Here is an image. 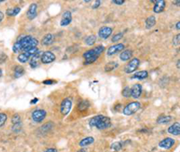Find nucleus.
Segmentation results:
<instances>
[{
    "instance_id": "f257e3e1",
    "label": "nucleus",
    "mask_w": 180,
    "mask_h": 152,
    "mask_svg": "<svg viewBox=\"0 0 180 152\" xmlns=\"http://www.w3.org/2000/svg\"><path fill=\"white\" fill-rule=\"evenodd\" d=\"M32 39V36L30 35H22L20 36L17 41L15 42V44L13 45V52L14 53H18L21 50H23V49L25 47V45Z\"/></svg>"
},
{
    "instance_id": "f03ea898",
    "label": "nucleus",
    "mask_w": 180,
    "mask_h": 152,
    "mask_svg": "<svg viewBox=\"0 0 180 152\" xmlns=\"http://www.w3.org/2000/svg\"><path fill=\"white\" fill-rule=\"evenodd\" d=\"M142 107V104L140 102H131L128 104L126 106H124L122 110V114L126 116H130L134 114L136 112H138Z\"/></svg>"
},
{
    "instance_id": "7ed1b4c3",
    "label": "nucleus",
    "mask_w": 180,
    "mask_h": 152,
    "mask_svg": "<svg viewBox=\"0 0 180 152\" xmlns=\"http://www.w3.org/2000/svg\"><path fill=\"white\" fill-rule=\"evenodd\" d=\"M104 50H105V47L104 46H102V45L97 46V47H95V48H93L91 49L86 50V52L83 54V58L85 60H86V59H88L90 57H94V56L99 57V55L104 52Z\"/></svg>"
},
{
    "instance_id": "20e7f679",
    "label": "nucleus",
    "mask_w": 180,
    "mask_h": 152,
    "mask_svg": "<svg viewBox=\"0 0 180 152\" xmlns=\"http://www.w3.org/2000/svg\"><path fill=\"white\" fill-rule=\"evenodd\" d=\"M111 126V119L107 116H104L99 114L98 121L96 124V128L98 130H105Z\"/></svg>"
},
{
    "instance_id": "39448f33",
    "label": "nucleus",
    "mask_w": 180,
    "mask_h": 152,
    "mask_svg": "<svg viewBox=\"0 0 180 152\" xmlns=\"http://www.w3.org/2000/svg\"><path fill=\"white\" fill-rule=\"evenodd\" d=\"M71 108H72V101L70 98H65L63 99V101L60 104V114H63V115H67L70 113L71 111Z\"/></svg>"
},
{
    "instance_id": "423d86ee",
    "label": "nucleus",
    "mask_w": 180,
    "mask_h": 152,
    "mask_svg": "<svg viewBox=\"0 0 180 152\" xmlns=\"http://www.w3.org/2000/svg\"><path fill=\"white\" fill-rule=\"evenodd\" d=\"M140 66V60L137 58H133L129 61V63L124 67V72L127 74H131L134 72Z\"/></svg>"
},
{
    "instance_id": "0eeeda50",
    "label": "nucleus",
    "mask_w": 180,
    "mask_h": 152,
    "mask_svg": "<svg viewBox=\"0 0 180 152\" xmlns=\"http://www.w3.org/2000/svg\"><path fill=\"white\" fill-rule=\"evenodd\" d=\"M46 116H47V112L43 109H37L32 113V119L35 122H42Z\"/></svg>"
},
{
    "instance_id": "6e6552de",
    "label": "nucleus",
    "mask_w": 180,
    "mask_h": 152,
    "mask_svg": "<svg viewBox=\"0 0 180 152\" xmlns=\"http://www.w3.org/2000/svg\"><path fill=\"white\" fill-rule=\"evenodd\" d=\"M124 49H125V46L122 43L114 44V45H113V46H111V47H109L107 49L106 54H107V56L111 57V56H114L116 53H119L120 52H122V50H124Z\"/></svg>"
},
{
    "instance_id": "1a4fd4ad",
    "label": "nucleus",
    "mask_w": 180,
    "mask_h": 152,
    "mask_svg": "<svg viewBox=\"0 0 180 152\" xmlns=\"http://www.w3.org/2000/svg\"><path fill=\"white\" fill-rule=\"evenodd\" d=\"M56 60V56L52 52H45L41 54V62L42 64H51Z\"/></svg>"
},
{
    "instance_id": "9d476101",
    "label": "nucleus",
    "mask_w": 180,
    "mask_h": 152,
    "mask_svg": "<svg viewBox=\"0 0 180 152\" xmlns=\"http://www.w3.org/2000/svg\"><path fill=\"white\" fill-rule=\"evenodd\" d=\"M113 28L112 27H109V26H103L99 29L98 31V36L103 39V40H106L108 39L112 33H113Z\"/></svg>"
},
{
    "instance_id": "9b49d317",
    "label": "nucleus",
    "mask_w": 180,
    "mask_h": 152,
    "mask_svg": "<svg viewBox=\"0 0 180 152\" xmlns=\"http://www.w3.org/2000/svg\"><path fill=\"white\" fill-rule=\"evenodd\" d=\"M176 143V140L172 138H165L164 139H162L159 143V146L161 148L164 149H170Z\"/></svg>"
},
{
    "instance_id": "f8f14e48",
    "label": "nucleus",
    "mask_w": 180,
    "mask_h": 152,
    "mask_svg": "<svg viewBox=\"0 0 180 152\" xmlns=\"http://www.w3.org/2000/svg\"><path fill=\"white\" fill-rule=\"evenodd\" d=\"M142 93V86L141 84H135L131 89V96L133 98H139Z\"/></svg>"
},
{
    "instance_id": "ddd939ff",
    "label": "nucleus",
    "mask_w": 180,
    "mask_h": 152,
    "mask_svg": "<svg viewBox=\"0 0 180 152\" xmlns=\"http://www.w3.org/2000/svg\"><path fill=\"white\" fill-rule=\"evenodd\" d=\"M72 21V15H71V13L70 11H65L63 12L62 14V19L60 21V26L64 27V26H67L69 25Z\"/></svg>"
},
{
    "instance_id": "4468645a",
    "label": "nucleus",
    "mask_w": 180,
    "mask_h": 152,
    "mask_svg": "<svg viewBox=\"0 0 180 152\" xmlns=\"http://www.w3.org/2000/svg\"><path fill=\"white\" fill-rule=\"evenodd\" d=\"M41 54H42V53H41V52H37L35 55H33V56L31 58V60H30V66H31V68L35 69V68H37V67L40 66V64L41 63Z\"/></svg>"
},
{
    "instance_id": "2eb2a0df",
    "label": "nucleus",
    "mask_w": 180,
    "mask_h": 152,
    "mask_svg": "<svg viewBox=\"0 0 180 152\" xmlns=\"http://www.w3.org/2000/svg\"><path fill=\"white\" fill-rule=\"evenodd\" d=\"M165 7H166V2L164 0H157L153 7V11L155 14H160L164 11Z\"/></svg>"
},
{
    "instance_id": "dca6fc26",
    "label": "nucleus",
    "mask_w": 180,
    "mask_h": 152,
    "mask_svg": "<svg viewBox=\"0 0 180 152\" xmlns=\"http://www.w3.org/2000/svg\"><path fill=\"white\" fill-rule=\"evenodd\" d=\"M26 15H27V18L29 20H33L36 15H37V5L35 3L32 4L28 10H27V13H26Z\"/></svg>"
},
{
    "instance_id": "f3484780",
    "label": "nucleus",
    "mask_w": 180,
    "mask_h": 152,
    "mask_svg": "<svg viewBox=\"0 0 180 152\" xmlns=\"http://www.w3.org/2000/svg\"><path fill=\"white\" fill-rule=\"evenodd\" d=\"M168 133L175 135V136H179L180 134V123L179 122H175L172 125L169 126V128L167 129Z\"/></svg>"
},
{
    "instance_id": "a211bd4d",
    "label": "nucleus",
    "mask_w": 180,
    "mask_h": 152,
    "mask_svg": "<svg viewBox=\"0 0 180 152\" xmlns=\"http://www.w3.org/2000/svg\"><path fill=\"white\" fill-rule=\"evenodd\" d=\"M53 41H54V37H53V34L52 33H47L46 35H44L43 38L41 39V45L43 46H49L51 44L53 43Z\"/></svg>"
},
{
    "instance_id": "6ab92c4d",
    "label": "nucleus",
    "mask_w": 180,
    "mask_h": 152,
    "mask_svg": "<svg viewBox=\"0 0 180 152\" xmlns=\"http://www.w3.org/2000/svg\"><path fill=\"white\" fill-rule=\"evenodd\" d=\"M120 60L122 61H128L132 58V52L130 49H124L120 54Z\"/></svg>"
},
{
    "instance_id": "aec40b11",
    "label": "nucleus",
    "mask_w": 180,
    "mask_h": 152,
    "mask_svg": "<svg viewBox=\"0 0 180 152\" xmlns=\"http://www.w3.org/2000/svg\"><path fill=\"white\" fill-rule=\"evenodd\" d=\"M149 77V72L147 70H141L139 72H136L135 74H133V76L131 77L132 79H139V80H142L145 79Z\"/></svg>"
},
{
    "instance_id": "412c9836",
    "label": "nucleus",
    "mask_w": 180,
    "mask_h": 152,
    "mask_svg": "<svg viewBox=\"0 0 180 152\" xmlns=\"http://www.w3.org/2000/svg\"><path fill=\"white\" fill-rule=\"evenodd\" d=\"M38 43H39L38 40L32 38V40H31V41L26 44V45H25V47L23 49L22 52H27V50H29V49H32V48H36L37 45H38Z\"/></svg>"
},
{
    "instance_id": "4be33fe9",
    "label": "nucleus",
    "mask_w": 180,
    "mask_h": 152,
    "mask_svg": "<svg viewBox=\"0 0 180 152\" xmlns=\"http://www.w3.org/2000/svg\"><path fill=\"white\" fill-rule=\"evenodd\" d=\"M94 141H95V139L93 138V137H86V138H84L83 139H81L80 140V142H79V146L81 147V148H84V147H86V146H89V145H91L92 143H94Z\"/></svg>"
},
{
    "instance_id": "5701e85b",
    "label": "nucleus",
    "mask_w": 180,
    "mask_h": 152,
    "mask_svg": "<svg viewBox=\"0 0 180 152\" xmlns=\"http://www.w3.org/2000/svg\"><path fill=\"white\" fill-rule=\"evenodd\" d=\"M156 24V17L154 15H150L149 16L146 21H145V26L147 29H150L152 28L154 25Z\"/></svg>"
},
{
    "instance_id": "b1692460",
    "label": "nucleus",
    "mask_w": 180,
    "mask_h": 152,
    "mask_svg": "<svg viewBox=\"0 0 180 152\" xmlns=\"http://www.w3.org/2000/svg\"><path fill=\"white\" fill-rule=\"evenodd\" d=\"M20 12H21V8L18 7H13V8H8V9H7L6 14H7V15H8V16H15V15H17Z\"/></svg>"
},
{
    "instance_id": "393cba45",
    "label": "nucleus",
    "mask_w": 180,
    "mask_h": 152,
    "mask_svg": "<svg viewBox=\"0 0 180 152\" xmlns=\"http://www.w3.org/2000/svg\"><path fill=\"white\" fill-rule=\"evenodd\" d=\"M126 142L127 141H116L111 145V149L113 151H118V150L122 149L123 146H125Z\"/></svg>"
},
{
    "instance_id": "a878e982",
    "label": "nucleus",
    "mask_w": 180,
    "mask_h": 152,
    "mask_svg": "<svg viewBox=\"0 0 180 152\" xmlns=\"http://www.w3.org/2000/svg\"><path fill=\"white\" fill-rule=\"evenodd\" d=\"M171 120H172V117H171V116L162 114V115H160V116L158 118L157 122H158L159 124H166V123H168Z\"/></svg>"
},
{
    "instance_id": "bb28decb",
    "label": "nucleus",
    "mask_w": 180,
    "mask_h": 152,
    "mask_svg": "<svg viewBox=\"0 0 180 152\" xmlns=\"http://www.w3.org/2000/svg\"><path fill=\"white\" fill-rule=\"evenodd\" d=\"M119 67V64L115 61H111V62H108L105 66V70L106 72H109V71H113L114 69H116L117 68Z\"/></svg>"
},
{
    "instance_id": "cd10ccee",
    "label": "nucleus",
    "mask_w": 180,
    "mask_h": 152,
    "mask_svg": "<svg viewBox=\"0 0 180 152\" xmlns=\"http://www.w3.org/2000/svg\"><path fill=\"white\" fill-rule=\"evenodd\" d=\"M89 106H90V104H89V102H87L86 100H81L80 102L78 103V105H77V108H78V110L81 111V112H83V111L88 109Z\"/></svg>"
},
{
    "instance_id": "c85d7f7f",
    "label": "nucleus",
    "mask_w": 180,
    "mask_h": 152,
    "mask_svg": "<svg viewBox=\"0 0 180 152\" xmlns=\"http://www.w3.org/2000/svg\"><path fill=\"white\" fill-rule=\"evenodd\" d=\"M24 74V69L22 66H15L14 69V77H20Z\"/></svg>"
},
{
    "instance_id": "c756f323",
    "label": "nucleus",
    "mask_w": 180,
    "mask_h": 152,
    "mask_svg": "<svg viewBox=\"0 0 180 152\" xmlns=\"http://www.w3.org/2000/svg\"><path fill=\"white\" fill-rule=\"evenodd\" d=\"M96 41H97V36L94 34H91L85 39V43L87 46H93L96 43Z\"/></svg>"
},
{
    "instance_id": "7c9ffc66",
    "label": "nucleus",
    "mask_w": 180,
    "mask_h": 152,
    "mask_svg": "<svg viewBox=\"0 0 180 152\" xmlns=\"http://www.w3.org/2000/svg\"><path fill=\"white\" fill-rule=\"evenodd\" d=\"M29 57L24 53V52H23V53H21V54H19L18 56H17V60H18V61L19 62H21V63H26L28 61H29Z\"/></svg>"
},
{
    "instance_id": "2f4dec72",
    "label": "nucleus",
    "mask_w": 180,
    "mask_h": 152,
    "mask_svg": "<svg viewBox=\"0 0 180 152\" xmlns=\"http://www.w3.org/2000/svg\"><path fill=\"white\" fill-rule=\"evenodd\" d=\"M37 52H39V49H37V47L36 48H32V49H29V50H27V52H24V53L29 57V58H31V57H32L33 55H35Z\"/></svg>"
},
{
    "instance_id": "473e14b6",
    "label": "nucleus",
    "mask_w": 180,
    "mask_h": 152,
    "mask_svg": "<svg viewBox=\"0 0 180 152\" xmlns=\"http://www.w3.org/2000/svg\"><path fill=\"white\" fill-rule=\"evenodd\" d=\"M7 121V115L5 113H0V128L5 125Z\"/></svg>"
},
{
    "instance_id": "72a5a7b5",
    "label": "nucleus",
    "mask_w": 180,
    "mask_h": 152,
    "mask_svg": "<svg viewBox=\"0 0 180 152\" xmlns=\"http://www.w3.org/2000/svg\"><path fill=\"white\" fill-rule=\"evenodd\" d=\"M122 37H123V33H122V32H118V33H116V34H114V36L112 37V41H113V42L119 41Z\"/></svg>"
},
{
    "instance_id": "f704fd0d",
    "label": "nucleus",
    "mask_w": 180,
    "mask_h": 152,
    "mask_svg": "<svg viewBox=\"0 0 180 152\" xmlns=\"http://www.w3.org/2000/svg\"><path fill=\"white\" fill-rule=\"evenodd\" d=\"M122 95L123 97H130L131 96V88L128 86L124 87L122 91Z\"/></svg>"
},
{
    "instance_id": "c9c22d12",
    "label": "nucleus",
    "mask_w": 180,
    "mask_h": 152,
    "mask_svg": "<svg viewBox=\"0 0 180 152\" xmlns=\"http://www.w3.org/2000/svg\"><path fill=\"white\" fill-rule=\"evenodd\" d=\"M97 59H98V57H97V56L90 57V58H88V59L85 60L84 64H85V65H89V64H92V63H94V62H95V61H96Z\"/></svg>"
},
{
    "instance_id": "e433bc0d",
    "label": "nucleus",
    "mask_w": 180,
    "mask_h": 152,
    "mask_svg": "<svg viewBox=\"0 0 180 152\" xmlns=\"http://www.w3.org/2000/svg\"><path fill=\"white\" fill-rule=\"evenodd\" d=\"M12 123L14 124H17V123H21V117L18 114H15L13 118H12Z\"/></svg>"
},
{
    "instance_id": "4c0bfd02",
    "label": "nucleus",
    "mask_w": 180,
    "mask_h": 152,
    "mask_svg": "<svg viewBox=\"0 0 180 152\" xmlns=\"http://www.w3.org/2000/svg\"><path fill=\"white\" fill-rule=\"evenodd\" d=\"M7 56L5 53H1L0 54V64H3L7 61Z\"/></svg>"
},
{
    "instance_id": "58836bf2",
    "label": "nucleus",
    "mask_w": 180,
    "mask_h": 152,
    "mask_svg": "<svg viewBox=\"0 0 180 152\" xmlns=\"http://www.w3.org/2000/svg\"><path fill=\"white\" fill-rule=\"evenodd\" d=\"M179 39H180V35L179 34H176L174 39H173V44L175 46H178L179 45Z\"/></svg>"
},
{
    "instance_id": "ea45409f",
    "label": "nucleus",
    "mask_w": 180,
    "mask_h": 152,
    "mask_svg": "<svg viewBox=\"0 0 180 152\" xmlns=\"http://www.w3.org/2000/svg\"><path fill=\"white\" fill-rule=\"evenodd\" d=\"M55 83H56V81H54L52 79H47V80H44L42 82V84H44V85H53Z\"/></svg>"
},
{
    "instance_id": "a19ab883",
    "label": "nucleus",
    "mask_w": 180,
    "mask_h": 152,
    "mask_svg": "<svg viewBox=\"0 0 180 152\" xmlns=\"http://www.w3.org/2000/svg\"><path fill=\"white\" fill-rule=\"evenodd\" d=\"M114 4L115 5H118V6H121V5H123L125 3L124 0H114V1H112Z\"/></svg>"
},
{
    "instance_id": "79ce46f5",
    "label": "nucleus",
    "mask_w": 180,
    "mask_h": 152,
    "mask_svg": "<svg viewBox=\"0 0 180 152\" xmlns=\"http://www.w3.org/2000/svg\"><path fill=\"white\" fill-rule=\"evenodd\" d=\"M100 5H101V1H99V0H98V1H95V2H94V5H93L92 7H93L94 9H96V8L99 7Z\"/></svg>"
},
{
    "instance_id": "37998d69",
    "label": "nucleus",
    "mask_w": 180,
    "mask_h": 152,
    "mask_svg": "<svg viewBox=\"0 0 180 152\" xmlns=\"http://www.w3.org/2000/svg\"><path fill=\"white\" fill-rule=\"evenodd\" d=\"M43 152H58V150L56 148H48V149H46V150L43 151Z\"/></svg>"
},
{
    "instance_id": "c03bdc74",
    "label": "nucleus",
    "mask_w": 180,
    "mask_h": 152,
    "mask_svg": "<svg viewBox=\"0 0 180 152\" xmlns=\"http://www.w3.org/2000/svg\"><path fill=\"white\" fill-rule=\"evenodd\" d=\"M4 13L2 12V11H0V23H1L3 20H4Z\"/></svg>"
},
{
    "instance_id": "a18cd8bd",
    "label": "nucleus",
    "mask_w": 180,
    "mask_h": 152,
    "mask_svg": "<svg viewBox=\"0 0 180 152\" xmlns=\"http://www.w3.org/2000/svg\"><path fill=\"white\" fill-rule=\"evenodd\" d=\"M38 101H39V99H38V98H34L33 100H32V101H31V102H30V104H31V105H33V104L37 103Z\"/></svg>"
},
{
    "instance_id": "49530a36",
    "label": "nucleus",
    "mask_w": 180,
    "mask_h": 152,
    "mask_svg": "<svg viewBox=\"0 0 180 152\" xmlns=\"http://www.w3.org/2000/svg\"><path fill=\"white\" fill-rule=\"evenodd\" d=\"M77 152H87V151H86V148H81Z\"/></svg>"
},
{
    "instance_id": "de8ad7c7",
    "label": "nucleus",
    "mask_w": 180,
    "mask_h": 152,
    "mask_svg": "<svg viewBox=\"0 0 180 152\" xmlns=\"http://www.w3.org/2000/svg\"><path fill=\"white\" fill-rule=\"evenodd\" d=\"M179 26H180V22H177V24H176V28L177 30H179V28H180Z\"/></svg>"
},
{
    "instance_id": "09e8293b",
    "label": "nucleus",
    "mask_w": 180,
    "mask_h": 152,
    "mask_svg": "<svg viewBox=\"0 0 180 152\" xmlns=\"http://www.w3.org/2000/svg\"><path fill=\"white\" fill-rule=\"evenodd\" d=\"M176 67H177V69H179V68H180V66H179V60H177V62H176Z\"/></svg>"
},
{
    "instance_id": "8fccbe9b",
    "label": "nucleus",
    "mask_w": 180,
    "mask_h": 152,
    "mask_svg": "<svg viewBox=\"0 0 180 152\" xmlns=\"http://www.w3.org/2000/svg\"><path fill=\"white\" fill-rule=\"evenodd\" d=\"M175 5H177V7H179V1H174Z\"/></svg>"
},
{
    "instance_id": "3c124183",
    "label": "nucleus",
    "mask_w": 180,
    "mask_h": 152,
    "mask_svg": "<svg viewBox=\"0 0 180 152\" xmlns=\"http://www.w3.org/2000/svg\"><path fill=\"white\" fill-rule=\"evenodd\" d=\"M2 75H3V71H2V69H0V77H2Z\"/></svg>"
},
{
    "instance_id": "603ef678",
    "label": "nucleus",
    "mask_w": 180,
    "mask_h": 152,
    "mask_svg": "<svg viewBox=\"0 0 180 152\" xmlns=\"http://www.w3.org/2000/svg\"><path fill=\"white\" fill-rule=\"evenodd\" d=\"M2 2H3V1H0V3H2Z\"/></svg>"
}]
</instances>
